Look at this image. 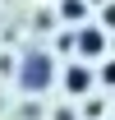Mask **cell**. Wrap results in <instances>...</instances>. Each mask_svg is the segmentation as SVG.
Wrapping results in <instances>:
<instances>
[{"instance_id":"4","label":"cell","mask_w":115,"mask_h":120,"mask_svg":"<svg viewBox=\"0 0 115 120\" xmlns=\"http://www.w3.org/2000/svg\"><path fill=\"white\" fill-rule=\"evenodd\" d=\"M106 83H115V65H106Z\"/></svg>"},{"instance_id":"1","label":"cell","mask_w":115,"mask_h":120,"mask_svg":"<svg viewBox=\"0 0 115 120\" xmlns=\"http://www.w3.org/2000/svg\"><path fill=\"white\" fill-rule=\"evenodd\" d=\"M23 83H28V88H46V83H51V60L32 56L28 65H23Z\"/></svg>"},{"instance_id":"3","label":"cell","mask_w":115,"mask_h":120,"mask_svg":"<svg viewBox=\"0 0 115 120\" xmlns=\"http://www.w3.org/2000/svg\"><path fill=\"white\" fill-rule=\"evenodd\" d=\"M87 83H92V74H87L83 65H74V69H69V88H74V92H83Z\"/></svg>"},{"instance_id":"2","label":"cell","mask_w":115,"mask_h":120,"mask_svg":"<svg viewBox=\"0 0 115 120\" xmlns=\"http://www.w3.org/2000/svg\"><path fill=\"white\" fill-rule=\"evenodd\" d=\"M78 51H83V56H97V51H101V32L97 28H83V32H78Z\"/></svg>"}]
</instances>
